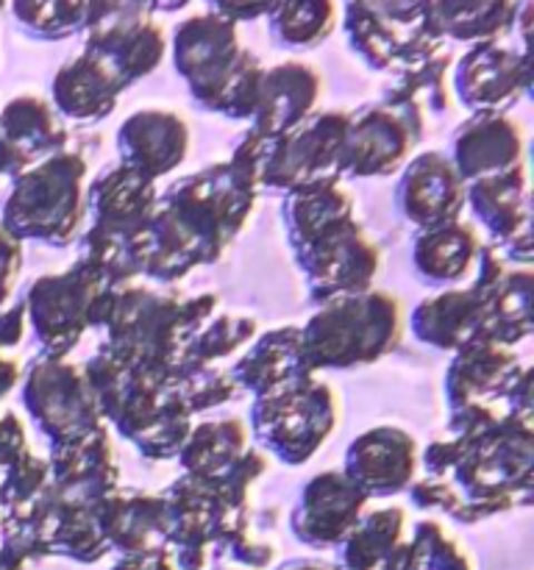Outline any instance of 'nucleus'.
<instances>
[{
    "label": "nucleus",
    "instance_id": "f257e3e1",
    "mask_svg": "<svg viewBox=\"0 0 534 570\" xmlns=\"http://www.w3.org/2000/svg\"><path fill=\"white\" fill-rule=\"evenodd\" d=\"M115 570H172L165 562V557H156V554H137L131 560L120 562Z\"/></svg>",
    "mask_w": 534,
    "mask_h": 570
},
{
    "label": "nucleus",
    "instance_id": "f03ea898",
    "mask_svg": "<svg viewBox=\"0 0 534 570\" xmlns=\"http://www.w3.org/2000/svg\"><path fill=\"white\" fill-rule=\"evenodd\" d=\"M284 570H334V568H326L323 562H293V566H287Z\"/></svg>",
    "mask_w": 534,
    "mask_h": 570
}]
</instances>
